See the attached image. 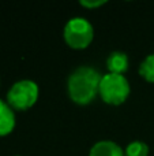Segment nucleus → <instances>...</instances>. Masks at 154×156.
I'll return each mask as SVG.
<instances>
[{"mask_svg":"<svg viewBox=\"0 0 154 156\" xmlns=\"http://www.w3.org/2000/svg\"><path fill=\"white\" fill-rule=\"evenodd\" d=\"M89 156H126L122 147L111 140H102L95 143L90 149Z\"/></svg>","mask_w":154,"mask_h":156,"instance_id":"39448f33","label":"nucleus"},{"mask_svg":"<svg viewBox=\"0 0 154 156\" xmlns=\"http://www.w3.org/2000/svg\"><path fill=\"white\" fill-rule=\"evenodd\" d=\"M105 3H106V0H81L79 4L86 8H97V7L104 5Z\"/></svg>","mask_w":154,"mask_h":156,"instance_id":"9d476101","label":"nucleus"},{"mask_svg":"<svg viewBox=\"0 0 154 156\" xmlns=\"http://www.w3.org/2000/svg\"><path fill=\"white\" fill-rule=\"evenodd\" d=\"M98 94L102 101L112 105H119L127 100L130 94V83L122 74L108 73L101 78Z\"/></svg>","mask_w":154,"mask_h":156,"instance_id":"f03ea898","label":"nucleus"},{"mask_svg":"<svg viewBox=\"0 0 154 156\" xmlns=\"http://www.w3.org/2000/svg\"><path fill=\"white\" fill-rule=\"evenodd\" d=\"M101 76L90 66H81L68 77L67 88L70 99L76 104H89L95 99L100 89Z\"/></svg>","mask_w":154,"mask_h":156,"instance_id":"f257e3e1","label":"nucleus"},{"mask_svg":"<svg viewBox=\"0 0 154 156\" xmlns=\"http://www.w3.org/2000/svg\"><path fill=\"white\" fill-rule=\"evenodd\" d=\"M106 67L112 74H122L128 69V56L124 52L115 51L106 59Z\"/></svg>","mask_w":154,"mask_h":156,"instance_id":"0eeeda50","label":"nucleus"},{"mask_svg":"<svg viewBox=\"0 0 154 156\" xmlns=\"http://www.w3.org/2000/svg\"><path fill=\"white\" fill-rule=\"evenodd\" d=\"M126 156H147L149 155V147L143 141H132L127 145L124 151Z\"/></svg>","mask_w":154,"mask_h":156,"instance_id":"1a4fd4ad","label":"nucleus"},{"mask_svg":"<svg viewBox=\"0 0 154 156\" xmlns=\"http://www.w3.org/2000/svg\"><path fill=\"white\" fill-rule=\"evenodd\" d=\"M38 93H40L38 85L34 81H18L7 92V104L12 110L26 111L35 104L38 99Z\"/></svg>","mask_w":154,"mask_h":156,"instance_id":"20e7f679","label":"nucleus"},{"mask_svg":"<svg viewBox=\"0 0 154 156\" xmlns=\"http://www.w3.org/2000/svg\"><path fill=\"white\" fill-rule=\"evenodd\" d=\"M63 37L68 47L74 49H83L90 45L94 37L93 26L86 18L75 16L65 23Z\"/></svg>","mask_w":154,"mask_h":156,"instance_id":"7ed1b4c3","label":"nucleus"},{"mask_svg":"<svg viewBox=\"0 0 154 156\" xmlns=\"http://www.w3.org/2000/svg\"><path fill=\"white\" fill-rule=\"evenodd\" d=\"M139 74L149 82H154V54H150L139 66Z\"/></svg>","mask_w":154,"mask_h":156,"instance_id":"6e6552de","label":"nucleus"},{"mask_svg":"<svg viewBox=\"0 0 154 156\" xmlns=\"http://www.w3.org/2000/svg\"><path fill=\"white\" fill-rule=\"evenodd\" d=\"M15 127V114L5 101L0 100V137L10 134Z\"/></svg>","mask_w":154,"mask_h":156,"instance_id":"423d86ee","label":"nucleus"}]
</instances>
